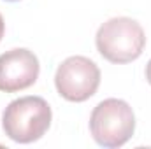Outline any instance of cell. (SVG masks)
Returning <instances> with one entry per match:
<instances>
[{
    "label": "cell",
    "mask_w": 151,
    "mask_h": 149,
    "mask_svg": "<svg viewBox=\"0 0 151 149\" xmlns=\"http://www.w3.org/2000/svg\"><path fill=\"white\" fill-rule=\"evenodd\" d=\"M51 119V107L42 97H21L5 107L2 114V128L11 140L30 144L47 132Z\"/></svg>",
    "instance_id": "6da1fadb"
},
{
    "label": "cell",
    "mask_w": 151,
    "mask_h": 149,
    "mask_svg": "<svg viewBox=\"0 0 151 149\" xmlns=\"http://www.w3.org/2000/svg\"><path fill=\"white\" fill-rule=\"evenodd\" d=\"M97 51L111 63H130L137 60L146 46L142 27L127 16L111 18L100 25L95 35Z\"/></svg>",
    "instance_id": "7a4b0ae2"
},
{
    "label": "cell",
    "mask_w": 151,
    "mask_h": 149,
    "mask_svg": "<svg viewBox=\"0 0 151 149\" xmlns=\"http://www.w3.org/2000/svg\"><path fill=\"white\" fill-rule=\"evenodd\" d=\"M90 132L102 148H121L135 132V116L132 107L119 98L102 100L90 116Z\"/></svg>",
    "instance_id": "3957f363"
},
{
    "label": "cell",
    "mask_w": 151,
    "mask_h": 149,
    "mask_svg": "<svg viewBox=\"0 0 151 149\" xmlns=\"http://www.w3.org/2000/svg\"><path fill=\"white\" fill-rule=\"evenodd\" d=\"M55 86L62 98L86 102L100 86V69L86 56H69L56 69Z\"/></svg>",
    "instance_id": "277c9868"
},
{
    "label": "cell",
    "mask_w": 151,
    "mask_h": 149,
    "mask_svg": "<svg viewBox=\"0 0 151 149\" xmlns=\"http://www.w3.org/2000/svg\"><path fill=\"white\" fill-rule=\"evenodd\" d=\"M40 72L37 56L25 49L16 47L0 54V91L16 93L35 84Z\"/></svg>",
    "instance_id": "5b68a950"
},
{
    "label": "cell",
    "mask_w": 151,
    "mask_h": 149,
    "mask_svg": "<svg viewBox=\"0 0 151 149\" xmlns=\"http://www.w3.org/2000/svg\"><path fill=\"white\" fill-rule=\"evenodd\" d=\"M146 79H148V82L151 84V60L148 62V65H146Z\"/></svg>",
    "instance_id": "8992f818"
},
{
    "label": "cell",
    "mask_w": 151,
    "mask_h": 149,
    "mask_svg": "<svg viewBox=\"0 0 151 149\" xmlns=\"http://www.w3.org/2000/svg\"><path fill=\"white\" fill-rule=\"evenodd\" d=\"M4 32H5V23H4L2 14H0V40H2V37H4Z\"/></svg>",
    "instance_id": "52a82bcc"
},
{
    "label": "cell",
    "mask_w": 151,
    "mask_h": 149,
    "mask_svg": "<svg viewBox=\"0 0 151 149\" xmlns=\"http://www.w3.org/2000/svg\"><path fill=\"white\" fill-rule=\"evenodd\" d=\"M5 2H19V0H5Z\"/></svg>",
    "instance_id": "ba28073f"
}]
</instances>
